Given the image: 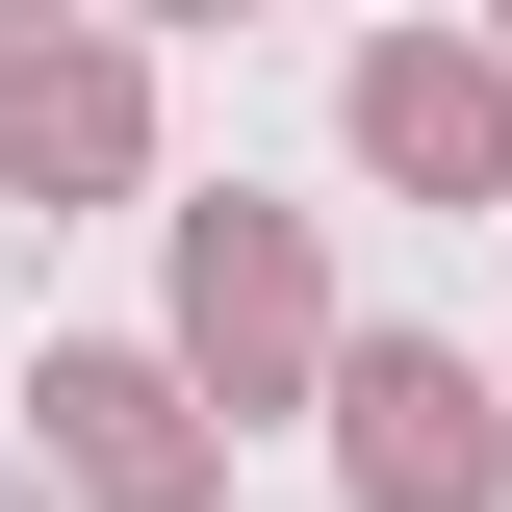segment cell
<instances>
[{
    "label": "cell",
    "mask_w": 512,
    "mask_h": 512,
    "mask_svg": "<svg viewBox=\"0 0 512 512\" xmlns=\"http://www.w3.org/2000/svg\"><path fill=\"white\" fill-rule=\"evenodd\" d=\"M359 487L384 512H487V384L461 359H359Z\"/></svg>",
    "instance_id": "obj_1"
},
{
    "label": "cell",
    "mask_w": 512,
    "mask_h": 512,
    "mask_svg": "<svg viewBox=\"0 0 512 512\" xmlns=\"http://www.w3.org/2000/svg\"><path fill=\"white\" fill-rule=\"evenodd\" d=\"M359 128H384V180H487V154H512L487 77H436V52H384V77H359Z\"/></svg>",
    "instance_id": "obj_2"
},
{
    "label": "cell",
    "mask_w": 512,
    "mask_h": 512,
    "mask_svg": "<svg viewBox=\"0 0 512 512\" xmlns=\"http://www.w3.org/2000/svg\"><path fill=\"white\" fill-rule=\"evenodd\" d=\"M180 282H205V359H282V333H308V256L256 231V205H205V256H180Z\"/></svg>",
    "instance_id": "obj_3"
},
{
    "label": "cell",
    "mask_w": 512,
    "mask_h": 512,
    "mask_svg": "<svg viewBox=\"0 0 512 512\" xmlns=\"http://www.w3.org/2000/svg\"><path fill=\"white\" fill-rule=\"evenodd\" d=\"M52 410H77V461H103V512H180V436H154V384H128V359H77Z\"/></svg>",
    "instance_id": "obj_4"
},
{
    "label": "cell",
    "mask_w": 512,
    "mask_h": 512,
    "mask_svg": "<svg viewBox=\"0 0 512 512\" xmlns=\"http://www.w3.org/2000/svg\"><path fill=\"white\" fill-rule=\"evenodd\" d=\"M103 128H128V77H0V180H26V154H52V180H77Z\"/></svg>",
    "instance_id": "obj_5"
}]
</instances>
